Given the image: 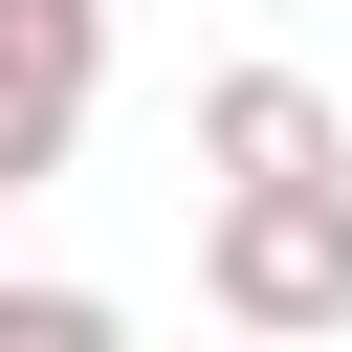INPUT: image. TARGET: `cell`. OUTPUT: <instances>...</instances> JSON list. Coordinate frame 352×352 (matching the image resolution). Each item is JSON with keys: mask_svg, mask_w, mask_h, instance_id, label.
<instances>
[{"mask_svg": "<svg viewBox=\"0 0 352 352\" xmlns=\"http://www.w3.org/2000/svg\"><path fill=\"white\" fill-rule=\"evenodd\" d=\"M0 352H132V308L66 286V264H0Z\"/></svg>", "mask_w": 352, "mask_h": 352, "instance_id": "cell-4", "label": "cell"}, {"mask_svg": "<svg viewBox=\"0 0 352 352\" xmlns=\"http://www.w3.org/2000/svg\"><path fill=\"white\" fill-rule=\"evenodd\" d=\"M220 352H286V330H220Z\"/></svg>", "mask_w": 352, "mask_h": 352, "instance_id": "cell-5", "label": "cell"}, {"mask_svg": "<svg viewBox=\"0 0 352 352\" xmlns=\"http://www.w3.org/2000/svg\"><path fill=\"white\" fill-rule=\"evenodd\" d=\"M198 308L330 352V330H352V176H220V220H198Z\"/></svg>", "mask_w": 352, "mask_h": 352, "instance_id": "cell-1", "label": "cell"}, {"mask_svg": "<svg viewBox=\"0 0 352 352\" xmlns=\"http://www.w3.org/2000/svg\"><path fill=\"white\" fill-rule=\"evenodd\" d=\"M0 220H22V176H0Z\"/></svg>", "mask_w": 352, "mask_h": 352, "instance_id": "cell-6", "label": "cell"}, {"mask_svg": "<svg viewBox=\"0 0 352 352\" xmlns=\"http://www.w3.org/2000/svg\"><path fill=\"white\" fill-rule=\"evenodd\" d=\"M198 176H352V110L308 66H220L198 88Z\"/></svg>", "mask_w": 352, "mask_h": 352, "instance_id": "cell-3", "label": "cell"}, {"mask_svg": "<svg viewBox=\"0 0 352 352\" xmlns=\"http://www.w3.org/2000/svg\"><path fill=\"white\" fill-rule=\"evenodd\" d=\"M88 110H110V0H0V176L22 198L66 176Z\"/></svg>", "mask_w": 352, "mask_h": 352, "instance_id": "cell-2", "label": "cell"}]
</instances>
